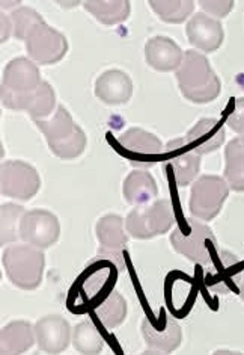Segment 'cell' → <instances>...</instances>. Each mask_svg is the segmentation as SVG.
<instances>
[{"instance_id":"7a4b0ae2","label":"cell","mask_w":244,"mask_h":355,"mask_svg":"<svg viewBox=\"0 0 244 355\" xmlns=\"http://www.w3.org/2000/svg\"><path fill=\"white\" fill-rule=\"evenodd\" d=\"M181 94L193 103H209L220 94V80L213 71L208 58L196 50L184 53L182 64L176 70Z\"/></svg>"},{"instance_id":"8fae6325","label":"cell","mask_w":244,"mask_h":355,"mask_svg":"<svg viewBox=\"0 0 244 355\" xmlns=\"http://www.w3.org/2000/svg\"><path fill=\"white\" fill-rule=\"evenodd\" d=\"M61 236L57 218L44 209H33L23 215L20 223V239L32 247L47 250Z\"/></svg>"},{"instance_id":"4316f807","label":"cell","mask_w":244,"mask_h":355,"mask_svg":"<svg viewBox=\"0 0 244 355\" xmlns=\"http://www.w3.org/2000/svg\"><path fill=\"white\" fill-rule=\"evenodd\" d=\"M37 124V128L43 132V135L47 139V144H56L59 141H64L68 138L70 135L77 128V124L74 123L71 114L66 111L64 106H57L56 114L52 120H33Z\"/></svg>"},{"instance_id":"603a6c76","label":"cell","mask_w":244,"mask_h":355,"mask_svg":"<svg viewBox=\"0 0 244 355\" xmlns=\"http://www.w3.org/2000/svg\"><path fill=\"white\" fill-rule=\"evenodd\" d=\"M37 340L35 327L24 320H15L2 328L0 334V352L5 355L23 354L29 351Z\"/></svg>"},{"instance_id":"9c48e42d","label":"cell","mask_w":244,"mask_h":355,"mask_svg":"<svg viewBox=\"0 0 244 355\" xmlns=\"http://www.w3.org/2000/svg\"><path fill=\"white\" fill-rule=\"evenodd\" d=\"M41 186L38 171L23 160H6L0 171L2 196L19 201L35 197Z\"/></svg>"},{"instance_id":"ba28073f","label":"cell","mask_w":244,"mask_h":355,"mask_svg":"<svg viewBox=\"0 0 244 355\" xmlns=\"http://www.w3.org/2000/svg\"><path fill=\"white\" fill-rule=\"evenodd\" d=\"M24 46L32 61L41 65L56 64L68 52V41L64 33L48 26L46 21L37 24L28 33Z\"/></svg>"},{"instance_id":"4dcf8cb0","label":"cell","mask_w":244,"mask_h":355,"mask_svg":"<svg viewBox=\"0 0 244 355\" xmlns=\"http://www.w3.org/2000/svg\"><path fill=\"white\" fill-rule=\"evenodd\" d=\"M24 214V207L14 202L2 206V245L20 239V223Z\"/></svg>"},{"instance_id":"ac0fdd59","label":"cell","mask_w":244,"mask_h":355,"mask_svg":"<svg viewBox=\"0 0 244 355\" xmlns=\"http://www.w3.org/2000/svg\"><path fill=\"white\" fill-rule=\"evenodd\" d=\"M145 59L156 71H176L182 64L184 52L173 40L167 37H154L147 41Z\"/></svg>"},{"instance_id":"5bb4252c","label":"cell","mask_w":244,"mask_h":355,"mask_svg":"<svg viewBox=\"0 0 244 355\" xmlns=\"http://www.w3.org/2000/svg\"><path fill=\"white\" fill-rule=\"evenodd\" d=\"M163 159L171 165L175 182L178 186H187L196 179L200 170V156L193 151L184 138L166 144Z\"/></svg>"},{"instance_id":"836d02e7","label":"cell","mask_w":244,"mask_h":355,"mask_svg":"<svg viewBox=\"0 0 244 355\" xmlns=\"http://www.w3.org/2000/svg\"><path fill=\"white\" fill-rule=\"evenodd\" d=\"M199 5L205 12L218 17V19L228 15L234 8V2L231 0H200Z\"/></svg>"},{"instance_id":"83f0119b","label":"cell","mask_w":244,"mask_h":355,"mask_svg":"<svg viewBox=\"0 0 244 355\" xmlns=\"http://www.w3.org/2000/svg\"><path fill=\"white\" fill-rule=\"evenodd\" d=\"M73 345L77 352L85 355L101 354L104 346V337L91 320H83L73 331Z\"/></svg>"},{"instance_id":"d6a6232c","label":"cell","mask_w":244,"mask_h":355,"mask_svg":"<svg viewBox=\"0 0 244 355\" xmlns=\"http://www.w3.org/2000/svg\"><path fill=\"white\" fill-rule=\"evenodd\" d=\"M226 124L244 142V98H237L234 101V107L226 115Z\"/></svg>"},{"instance_id":"d4e9b609","label":"cell","mask_w":244,"mask_h":355,"mask_svg":"<svg viewBox=\"0 0 244 355\" xmlns=\"http://www.w3.org/2000/svg\"><path fill=\"white\" fill-rule=\"evenodd\" d=\"M225 180L235 192H244V142L232 139L225 150Z\"/></svg>"},{"instance_id":"484cf974","label":"cell","mask_w":244,"mask_h":355,"mask_svg":"<svg viewBox=\"0 0 244 355\" xmlns=\"http://www.w3.org/2000/svg\"><path fill=\"white\" fill-rule=\"evenodd\" d=\"M92 311L106 328L113 329L120 327L127 318V301L120 292L113 289Z\"/></svg>"},{"instance_id":"7c38bea8","label":"cell","mask_w":244,"mask_h":355,"mask_svg":"<svg viewBox=\"0 0 244 355\" xmlns=\"http://www.w3.org/2000/svg\"><path fill=\"white\" fill-rule=\"evenodd\" d=\"M142 336L148 346L145 354H171L180 348L182 340L181 327L167 316L165 309L160 310L158 322L148 318L142 320Z\"/></svg>"},{"instance_id":"4fadbf2b","label":"cell","mask_w":244,"mask_h":355,"mask_svg":"<svg viewBox=\"0 0 244 355\" xmlns=\"http://www.w3.org/2000/svg\"><path fill=\"white\" fill-rule=\"evenodd\" d=\"M2 103L11 111L28 112L33 120H44L56 107V96L48 82H41L35 91L28 94H12L2 89Z\"/></svg>"},{"instance_id":"52a82bcc","label":"cell","mask_w":244,"mask_h":355,"mask_svg":"<svg viewBox=\"0 0 244 355\" xmlns=\"http://www.w3.org/2000/svg\"><path fill=\"white\" fill-rule=\"evenodd\" d=\"M229 196V184L217 175H202L193 183L190 192V214L202 221H212Z\"/></svg>"},{"instance_id":"e0dca14e","label":"cell","mask_w":244,"mask_h":355,"mask_svg":"<svg viewBox=\"0 0 244 355\" xmlns=\"http://www.w3.org/2000/svg\"><path fill=\"white\" fill-rule=\"evenodd\" d=\"M187 38L191 46L204 50V52H214L223 43V26L222 23L212 19L205 12H198L187 23Z\"/></svg>"},{"instance_id":"7402d4cb","label":"cell","mask_w":244,"mask_h":355,"mask_svg":"<svg viewBox=\"0 0 244 355\" xmlns=\"http://www.w3.org/2000/svg\"><path fill=\"white\" fill-rule=\"evenodd\" d=\"M158 193L154 175L147 170H134L122 183V196L131 206H145Z\"/></svg>"},{"instance_id":"f546056e","label":"cell","mask_w":244,"mask_h":355,"mask_svg":"<svg viewBox=\"0 0 244 355\" xmlns=\"http://www.w3.org/2000/svg\"><path fill=\"white\" fill-rule=\"evenodd\" d=\"M86 142L88 139L85 132L77 125L68 138H65L64 141H59L56 144H50L48 148L52 150V153L59 159H75L85 151Z\"/></svg>"},{"instance_id":"f1b7e54d","label":"cell","mask_w":244,"mask_h":355,"mask_svg":"<svg viewBox=\"0 0 244 355\" xmlns=\"http://www.w3.org/2000/svg\"><path fill=\"white\" fill-rule=\"evenodd\" d=\"M149 5L160 20L172 24H180L187 20L195 8V2L191 0H153Z\"/></svg>"},{"instance_id":"44dd1931","label":"cell","mask_w":244,"mask_h":355,"mask_svg":"<svg viewBox=\"0 0 244 355\" xmlns=\"http://www.w3.org/2000/svg\"><path fill=\"white\" fill-rule=\"evenodd\" d=\"M133 94V82L121 70H107L95 82V96L106 105H124Z\"/></svg>"},{"instance_id":"ffe728a7","label":"cell","mask_w":244,"mask_h":355,"mask_svg":"<svg viewBox=\"0 0 244 355\" xmlns=\"http://www.w3.org/2000/svg\"><path fill=\"white\" fill-rule=\"evenodd\" d=\"M226 138L223 124L214 118H202L186 135L187 146L202 156L212 153L223 146Z\"/></svg>"},{"instance_id":"6da1fadb","label":"cell","mask_w":244,"mask_h":355,"mask_svg":"<svg viewBox=\"0 0 244 355\" xmlns=\"http://www.w3.org/2000/svg\"><path fill=\"white\" fill-rule=\"evenodd\" d=\"M124 259L98 254L86 265L85 270L74 282L66 307L74 315L94 310L113 291L118 274L124 268Z\"/></svg>"},{"instance_id":"d6986e66","label":"cell","mask_w":244,"mask_h":355,"mask_svg":"<svg viewBox=\"0 0 244 355\" xmlns=\"http://www.w3.org/2000/svg\"><path fill=\"white\" fill-rule=\"evenodd\" d=\"M97 239L100 243L98 254L122 259V251L129 242L124 232V219L116 214H109L97 223Z\"/></svg>"},{"instance_id":"9a60e30c","label":"cell","mask_w":244,"mask_h":355,"mask_svg":"<svg viewBox=\"0 0 244 355\" xmlns=\"http://www.w3.org/2000/svg\"><path fill=\"white\" fill-rule=\"evenodd\" d=\"M37 343L47 354H61L70 346L71 327L59 315H48L35 324Z\"/></svg>"},{"instance_id":"30bf717a","label":"cell","mask_w":244,"mask_h":355,"mask_svg":"<svg viewBox=\"0 0 244 355\" xmlns=\"http://www.w3.org/2000/svg\"><path fill=\"white\" fill-rule=\"evenodd\" d=\"M243 275V261L232 252L220 250L212 263L205 268L204 286L214 293L226 295L238 291Z\"/></svg>"},{"instance_id":"cb8c5ba5","label":"cell","mask_w":244,"mask_h":355,"mask_svg":"<svg viewBox=\"0 0 244 355\" xmlns=\"http://www.w3.org/2000/svg\"><path fill=\"white\" fill-rule=\"evenodd\" d=\"M83 5L89 14L106 26H113V24L125 21L131 11L129 0H88Z\"/></svg>"},{"instance_id":"3957f363","label":"cell","mask_w":244,"mask_h":355,"mask_svg":"<svg viewBox=\"0 0 244 355\" xmlns=\"http://www.w3.org/2000/svg\"><path fill=\"white\" fill-rule=\"evenodd\" d=\"M171 243L178 254L204 268L212 263L220 251L214 233L205 224L193 218L184 219V223L175 228Z\"/></svg>"},{"instance_id":"2e32d148","label":"cell","mask_w":244,"mask_h":355,"mask_svg":"<svg viewBox=\"0 0 244 355\" xmlns=\"http://www.w3.org/2000/svg\"><path fill=\"white\" fill-rule=\"evenodd\" d=\"M37 64L28 58H15L5 67L2 89L12 94H28L41 85Z\"/></svg>"},{"instance_id":"5b68a950","label":"cell","mask_w":244,"mask_h":355,"mask_svg":"<svg viewBox=\"0 0 244 355\" xmlns=\"http://www.w3.org/2000/svg\"><path fill=\"white\" fill-rule=\"evenodd\" d=\"M107 139L120 156L127 159L133 166H139L140 170L154 166L158 160L163 159L165 147L162 141L156 135L140 128H131L116 139L107 135Z\"/></svg>"},{"instance_id":"8992f818","label":"cell","mask_w":244,"mask_h":355,"mask_svg":"<svg viewBox=\"0 0 244 355\" xmlns=\"http://www.w3.org/2000/svg\"><path fill=\"white\" fill-rule=\"evenodd\" d=\"M173 224L175 214L169 200H157L153 205L136 206L125 218V228L129 234L140 241L165 234Z\"/></svg>"},{"instance_id":"1f68e13d","label":"cell","mask_w":244,"mask_h":355,"mask_svg":"<svg viewBox=\"0 0 244 355\" xmlns=\"http://www.w3.org/2000/svg\"><path fill=\"white\" fill-rule=\"evenodd\" d=\"M11 21H12V35L20 40L24 41L28 37V33L37 26V24L43 23L44 19L41 17L33 8L29 6H21V8H17L11 14Z\"/></svg>"},{"instance_id":"d590c367","label":"cell","mask_w":244,"mask_h":355,"mask_svg":"<svg viewBox=\"0 0 244 355\" xmlns=\"http://www.w3.org/2000/svg\"><path fill=\"white\" fill-rule=\"evenodd\" d=\"M238 293H240L241 300L244 301V275H243V278H241V283H240V287H238Z\"/></svg>"},{"instance_id":"e575fe53","label":"cell","mask_w":244,"mask_h":355,"mask_svg":"<svg viewBox=\"0 0 244 355\" xmlns=\"http://www.w3.org/2000/svg\"><path fill=\"white\" fill-rule=\"evenodd\" d=\"M11 35H12L11 17L2 12V43H5V41L10 38Z\"/></svg>"},{"instance_id":"277c9868","label":"cell","mask_w":244,"mask_h":355,"mask_svg":"<svg viewBox=\"0 0 244 355\" xmlns=\"http://www.w3.org/2000/svg\"><path fill=\"white\" fill-rule=\"evenodd\" d=\"M3 268L10 282L21 291H35L43 283L44 252L29 243L12 245L3 252Z\"/></svg>"}]
</instances>
